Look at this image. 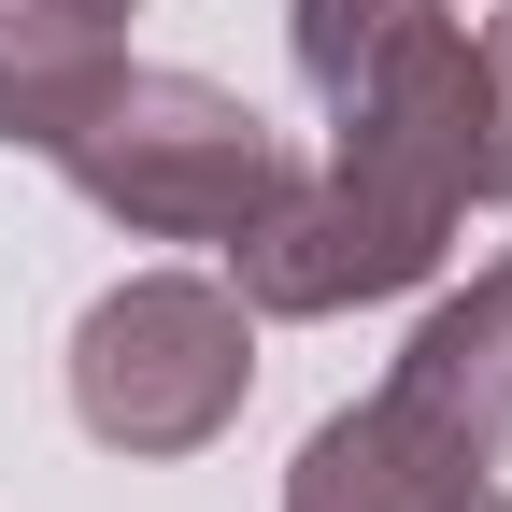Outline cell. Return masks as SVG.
<instances>
[{
	"instance_id": "obj_6",
	"label": "cell",
	"mask_w": 512,
	"mask_h": 512,
	"mask_svg": "<svg viewBox=\"0 0 512 512\" xmlns=\"http://www.w3.org/2000/svg\"><path fill=\"white\" fill-rule=\"evenodd\" d=\"M285 43H299V86L328 114H370L384 86H413L456 43V0H285Z\"/></svg>"
},
{
	"instance_id": "obj_4",
	"label": "cell",
	"mask_w": 512,
	"mask_h": 512,
	"mask_svg": "<svg viewBox=\"0 0 512 512\" xmlns=\"http://www.w3.org/2000/svg\"><path fill=\"white\" fill-rule=\"evenodd\" d=\"M285 512H512V498H498V470L441 456L427 427H399L384 399H356V413H328V427L299 441Z\"/></svg>"
},
{
	"instance_id": "obj_1",
	"label": "cell",
	"mask_w": 512,
	"mask_h": 512,
	"mask_svg": "<svg viewBox=\"0 0 512 512\" xmlns=\"http://www.w3.org/2000/svg\"><path fill=\"white\" fill-rule=\"evenodd\" d=\"M256 399V313L228 271H128L72 328V413L100 456H200Z\"/></svg>"
},
{
	"instance_id": "obj_5",
	"label": "cell",
	"mask_w": 512,
	"mask_h": 512,
	"mask_svg": "<svg viewBox=\"0 0 512 512\" xmlns=\"http://www.w3.org/2000/svg\"><path fill=\"white\" fill-rule=\"evenodd\" d=\"M128 72V29L100 0H0V143L57 157L100 114V86Z\"/></svg>"
},
{
	"instance_id": "obj_3",
	"label": "cell",
	"mask_w": 512,
	"mask_h": 512,
	"mask_svg": "<svg viewBox=\"0 0 512 512\" xmlns=\"http://www.w3.org/2000/svg\"><path fill=\"white\" fill-rule=\"evenodd\" d=\"M399 427H427L441 456H470L498 470V441H512V256H484V271L427 313V328L399 342V370L370 384Z\"/></svg>"
},
{
	"instance_id": "obj_7",
	"label": "cell",
	"mask_w": 512,
	"mask_h": 512,
	"mask_svg": "<svg viewBox=\"0 0 512 512\" xmlns=\"http://www.w3.org/2000/svg\"><path fill=\"white\" fill-rule=\"evenodd\" d=\"M470 200L512 214V15L470 29Z\"/></svg>"
},
{
	"instance_id": "obj_8",
	"label": "cell",
	"mask_w": 512,
	"mask_h": 512,
	"mask_svg": "<svg viewBox=\"0 0 512 512\" xmlns=\"http://www.w3.org/2000/svg\"><path fill=\"white\" fill-rule=\"evenodd\" d=\"M100 15H143V0H100Z\"/></svg>"
},
{
	"instance_id": "obj_2",
	"label": "cell",
	"mask_w": 512,
	"mask_h": 512,
	"mask_svg": "<svg viewBox=\"0 0 512 512\" xmlns=\"http://www.w3.org/2000/svg\"><path fill=\"white\" fill-rule=\"evenodd\" d=\"M57 171H72L86 214H114L128 242H228V228L285 185V143H271L256 100L128 57V72L100 86V114L57 143Z\"/></svg>"
}]
</instances>
